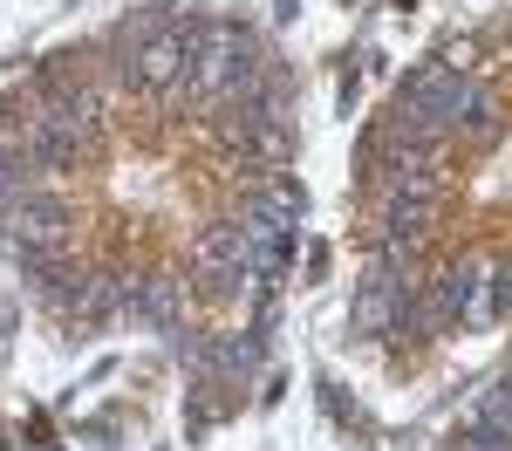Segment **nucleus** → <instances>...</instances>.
<instances>
[{
	"mask_svg": "<svg viewBox=\"0 0 512 451\" xmlns=\"http://www.w3.org/2000/svg\"><path fill=\"white\" fill-rule=\"evenodd\" d=\"M198 96L226 103V96H246L253 89V41L239 28H219V21H198L192 28V69H185Z\"/></svg>",
	"mask_w": 512,
	"mask_h": 451,
	"instance_id": "f257e3e1",
	"label": "nucleus"
},
{
	"mask_svg": "<svg viewBox=\"0 0 512 451\" xmlns=\"http://www.w3.org/2000/svg\"><path fill=\"white\" fill-rule=\"evenodd\" d=\"M144 35V48L123 62L130 69V82H144V89H171V82L192 69V28H171V21H144L137 28Z\"/></svg>",
	"mask_w": 512,
	"mask_h": 451,
	"instance_id": "f03ea898",
	"label": "nucleus"
},
{
	"mask_svg": "<svg viewBox=\"0 0 512 451\" xmlns=\"http://www.w3.org/2000/svg\"><path fill=\"white\" fill-rule=\"evenodd\" d=\"M239 274H253V253H246V233L233 226H212L205 240H198V281L212 287V294H226Z\"/></svg>",
	"mask_w": 512,
	"mask_h": 451,
	"instance_id": "7ed1b4c3",
	"label": "nucleus"
},
{
	"mask_svg": "<svg viewBox=\"0 0 512 451\" xmlns=\"http://www.w3.org/2000/svg\"><path fill=\"white\" fill-rule=\"evenodd\" d=\"M403 294H410V281H396L390 267H376L369 287H362V301H355V328L362 335H383L390 322H403Z\"/></svg>",
	"mask_w": 512,
	"mask_h": 451,
	"instance_id": "20e7f679",
	"label": "nucleus"
},
{
	"mask_svg": "<svg viewBox=\"0 0 512 451\" xmlns=\"http://www.w3.org/2000/svg\"><path fill=\"white\" fill-rule=\"evenodd\" d=\"M444 315H465V322H485L492 315V294H485V274L478 267H458L444 281Z\"/></svg>",
	"mask_w": 512,
	"mask_h": 451,
	"instance_id": "39448f33",
	"label": "nucleus"
},
{
	"mask_svg": "<svg viewBox=\"0 0 512 451\" xmlns=\"http://www.w3.org/2000/svg\"><path fill=\"white\" fill-rule=\"evenodd\" d=\"M424 219H431V192H403V199L390 205V240H417Z\"/></svg>",
	"mask_w": 512,
	"mask_h": 451,
	"instance_id": "423d86ee",
	"label": "nucleus"
},
{
	"mask_svg": "<svg viewBox=\"0 0 512 451\" xmlns=\"http://www.w3.org/2000/svg\"><path fill=\"white\" fill-rule=\"evenodd\" d=\"M478 431H492V438H512V376L478 404Z\"/></svg>",
	"mask_w": 512,
	"mask_h": 451,
	"instance_id": "0eeeda50",
	"label": "nucleus"
},
{
	"mask_svg": "<svg viewBox=\"0 0 512 451\" xmlns=\"http://www.w3.org/2000/svg\"><path fill=\"white\" fill-rule=\"evenodd\" d=\"M458 451H512V438H492V431H472Z\"/></svg>",
	"mask_w": 512,
	"mask_h": 451,
	"instance_id": "6e6552de",
	"label": "nucleus"
},
{
	"mask_svg": "<svg viewBox=\"0 0 512 451\" xmlns=\"http://www.w3.org/2000/svg\"><path fill=\"white\" fill-rule=\"evenodd\" d=\"M492 287H499V301H506V308H512V267H506V274H499V281H492Z\"/></svg>",
	"mask_w": 512,
	"mask_h": 451,
	"instance_id": "1a4fd4ad",
	"label": "nucleus"
}]
</instances>
